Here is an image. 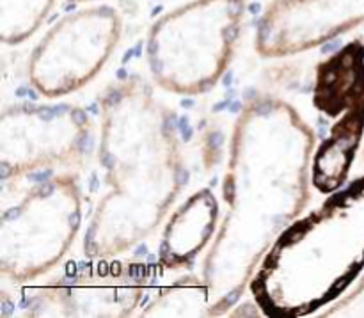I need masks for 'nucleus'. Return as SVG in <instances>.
I'll list each match as a JSON object with an SVG mask.
<instances>
[{"label":"nucleus","instance_id":"obj_6","mask_svg":"<svg viewBox=\"0 0 364 318\" xmlns=\"http://www.w3.org/2000/svg\"><path fill=\"white\" fill-rule=\"evenodd\" d=\"M89 135L85 112L73 105H14L0 116L2 184L39 169L80 164Z\"/></svg>","mask_w":364,"mask_h":318},{"label":"nucleus","instance_id":"obj_1","mask_svg":"<svg viewBox=\"0 0 364 318\" xmlns=\"http://www.w3.org/2000/svg\"><path fill=\"white\" fill-rule=\"evenodd\" d=\"M316 135L295 107L269 95L249 98L230 141L228 213L203 267L212 315L245 292L256 267L311 198Z\"/></svg>","mask_w":364,"mask_h":318},{"label":"nucleus","instance_id":"obj_3","mask_svg":"<svg viewBox=\"0 0 364 318\" xmlns=\"http://www.w3.org/2000/svg\"><path fill=\"white\" fill-rule=\"evenodd\" d=\"M247 0H191L153 23L149 71L174 95L198 96L223 78L233 59Z\"/></svg>","mask_w":364,"mask_h":318},{"label":"nucleus","instance_id":"obj_10","mask_svg":"<svg viewBox=\"0 0 364 318\" xmlns=\"http://www.w3.org/2000/svg\"><path fill=\"white\" fill-rule=\"evenodd\" d=\"M55 0H0V39L20 45L41 28Z\"/></svg>","mask_w":364,"mask_h":318},{"label":"nucleus","instance_id":"obj_8","mask_svg":"<svg viewBox=\"0 0 364 318\" xmlns=\"http://www.w3.org/2000/svg\"><path fill=\"white\" fill-rule=\"evenodd\" d=\"M144 281L135 269L96 270L48 287L32 315L43 317H128L142 299Z\"/></svg>","mask_w":364,"mask_h":318},{"label":"nucleus","instance_id":"obj_9","mask_svg":"<svg viewBox=\"0 0 364 318\" xmlns=\"http://www.w3.org/2000/svg\"><path fill=\"white\" fill-rule=\"evenodd\" d=\"M219 203L208 189L194 192L171 216L160 245V262L169 269L191 265L217 228Z\"/></svg>","mask_w":364,"mask_h":318},{"label":"nucleus","instance_id":"obj_11","mask_svg":"<svg viewBox=\"0 0 364 318\" xmlns=\"http://www.w3.org/2000/svg\"><path fill=\"white\" fill-rule=\"evenodd\" d=\"M212 315L210 292L205 281L181 280L167 288L142 312V317H205Z\"/></svg>","mask_w":364,"mask_h":318},{"label":"nucleus","instance_id":"obj_5","mask_svg":"<svg viewBox=\"0 0 364 318\" xmlns=\"http://www.w3.org/2000/svg\"><path fill=\"white\" fill-rule=\"evenodd\" d=\"M123 32L117 11L89 7L57 21L32 50L31 85L46 98H60L87 85L116 50Z\"/></svg>","mask_w":364,"mask_h":318},{"label":"nucleus","instance_id":"obj_2","mask_svg":"<svg viewBox=\"0 0 364 318\" xmlns=\"http://www.w3.org/2000/svg\"><path fill=\"white\" fill-rule=\"evenodd\" d=\"M98 159L110 191L84 238L91 258H112L149 237L180 196L185 162L173 114L141 77L110 85L100 100Z\"/></svg>","mask_w":364,"mask_h":318},{"label":"nucleus","instance_id":"obj_4","mask_svg":"<svg viewBox=\"0 0 364 318\" xmlns=\"http://www.w3.org/2000/svg\"><path fill=\"white\" fill-rule=\"evenodd\" d=\"M82 223V191L73 174H57L0 219V272L23 283L52 270L73 245Z\"/></svg>","mask_w":364,"mask_h":318},{"label":"nucleus","instance_id":"obj_12","mask_svg":"<svg viewBox=\"0 0 364 318\" xmlns=\"http://www.w3.org/2000/svg\"><path fill=\"white\" fill-rule=\"evenodd\" d=\"M71 2H95V0H71Z\"/></svg>","mask_w":364,"mask_h":318},{"label":"nucleus","instance_id":"obj_7","mask_svg":"<svg viewBox=\"0 0 364 318\" xmlns=\"http://www.w3.org/2000/svg\"><path fill=\"white\" fill-rule=\"evenodd\" d=\"M364 23V0H270L256 32L262 57L316 48Z\"/></svg>","mask_w":364,"mask_h":318}]
</instances>
